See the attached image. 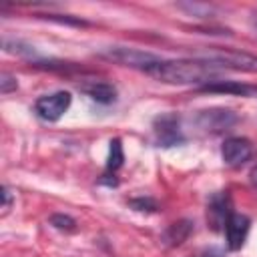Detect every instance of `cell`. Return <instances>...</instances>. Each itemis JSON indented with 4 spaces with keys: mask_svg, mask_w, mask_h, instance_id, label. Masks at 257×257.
I'll return each instance as SVG.
<instances>
[{
    "mask_svg": "<svg viewBox=\"0 0 257 257\" xmlns=\"http://www.w3.org/2000/svg\"><path fill=\"white\" fill-rule=\"evenodd\" d=\"M225 68L217 62L203 60V58H181V60H157L151 64L145 74L153 76L155 80L167 84H207L211 78L221 74Z\"/></svg>",
    "mask_w": 257,
    "mask_h": 257,
    "instance_id": "6da1fadb",
    "label": "cell"
},
{
    "mask_svg": "<svg viewBox=\"0 0 257 257\" xmlns=\"http://www.w3.org/2000/svg\"><path fill=\"white\" fill-rule=\"evenodd\" d=\"M98 56L110 60V62H116L120 66H128V68H139V70H147L151 64H155L157 60H161L159 56L151 54V52H143V50H137V48H126V46H108V48H102L98 52Z\"/></svg>",
    "mask_w": 257,
    "mask_h": 257,
    "instance_id": "7a4b0ae2",
    "label": "cell"
},
{
    "mask_svg": "<svg viewBox=\"0 0 257 257\" xmlns=\"http://www.w3.org/2000/svg\"><path fill=\"white\" fill-rule=\"evenodd\" d=\"M197 58L217 62L223 68H235V70H245V72H257V54L251 52H241V50H209L207 54H201Z\"/></svg>",
    "mask_w": 257,
    "mask_h": 257,
    "instance_id": "3957f363",
    "label": "cell"
},
{
    "mask_svg": "<svg viewBox=\"0 0 257 257\" xmlns=\"http://www.w3.org/2000/svg\"><path fill=\"white\" fill-rule=\"evenodd\" d=\"M239 116L231 110V108H205V110H199L197 116H195V122L197 126L203 131V133H211V135H219L223 131H229L237 124Z\"/></svg>",
    "mask_w": 257,
    "mask_h": 257,
    "instance_id": "277c9868",
    "label": "cell"
},
{
    "mask_svg": "<svg viewBox=\"0 0 257 257\" xmlns=\"http://www.w3.org/2000/svg\"><path fill=\"white\" fill-rule=\"evenodd\" d=\"M153 133L159 147H175L185 143V135L181 128V118L175 112L159 114L153 122Z\"/></svg>",
    "mask_w": 257,
    "mask_h": 257,
    "instance_id": "5b68a950",
    "label": "cell"
},
{
    "mask_svg": "<svg viewBox=\"0 0 257 257\" xmlns=\"http://www.w3.org/2000/svg\"><path fill=\"white\" fill-rule=\"evenodd\" d=\"M70 102H72L70 92L58 90V92L40 96V98L34 102V112H36L42 120H46V122H56V120L68 110Z\"/></svg>",
    "mask_w": 257,
    "mask_h": 257,
    "instance_id": "8992f818",
    "label": "cell"
},
{
    "mask_svg": "<svg viewBox=\"0 0 257 257\" xmlns=\"http://www.w3.org/2000/svg\"><path fill=\"white\" fill-rule=\"evenodd\" d=\"M231 215H233V201H231L229 193L219 191V193L211 195V199L207 203V223H209V227L213 231L225 229Z\"/></svg>",
    "mask_w": 257,
    "mask_h": 257,
    "instance_id": "52a82bcc",
    "label": "cell"
},
{
    "mask_svg": "<svg viewBox=\"0 0 257 257\" xmlns=\"http://www.w3.org/2000/svg\"><path fill=\"white\" fill-rule=\"evenodd\" d=\"M253 145L249 139L243 137H231L223 143L221 147V157L225 161V165L229 167H241L243 163H247L253 157Z\"/></svg>",
    "mask_w": 257,
    "mask_h": 257,
    "instance_id": "ba28073f",
    "label": "cell"
},
{
    "mask_svg": "<svg viewBox=\"0 0 257 257\" xmlns=\"http://www.w3.org/2000/svg\"><path fill=\"white\" fill-rule=\"evenodd\" d=\"M251 229V219L241 213H233L225 225V235H227V247L231 251H239L249 235Z\"/></svg>",
    "mask_w": 257,
    "mask_h": 257,
    "instance_id": "9c48e42d",
    "label": "cell"
},
{
    "mask_svg": "<svg viewBox=\"0 0 257 257\" xmlns=\"http://www.w3.org/2000/svg\"><path fill=\"white\" fill-rule=\"evenodd\" d=\"M201 92H219V94H233V96H253L257 94V86L237 82V80H211L199 86Z\"/></svg>",
    "mask_w": 257,
    "mask_h": 257,
    "instance_id": "30bf717a",
    "label": "cell"
},
{
    "mask_svg": "<svg viewBox=\"0 0 257 257\" xmlns=\"http://www.w3.org/2000/svg\"><path fill=\"white\" fill-rule=\"evenodd\" d=\"M191 233H193V221L181 219V221H175L173 225H169V229L163 233V241L171 247H177V245L185 243Z\"/></svg>",
    "mask_w": 257,
    "mask_h": 257,
    "instance_id": "8fae6325",
    "label": "cell"
},
{
    "mask_svg": "<svg viewBox=\"0 0 257 257\" xmlns=\"http://www.w3.org/2000/svg\"><path fill=\"white\" fill-rule=\"evenodd\" d=\"M82 90L98 104H112L116 100V88L110 82H92L82 86Z\"/></svg>",
    "mask_w": 257,
    "mask_h": 257,
    "instance_id": "7c38bea8",
    "label": "cell"
},
{
    "mask_svg": "<svg viewBox=\"0 0 257 257\" xmlns=\"http://www.w3.org/2000/svg\"><path fill=\"white\" fill-rule=\"evenodd\" d=\"M124 163V153H122V145L120 139H112L110 141V149H108V161H106V171L114 173L122 167Z\"/></svg>",
    "mask_w": 257,
    "mask_h": 257,
    "instance_id": "4fadbf2b",
    "label": "cell"
},
{
    "mask_svg": "<svg viewBox=\"0 0 257 257\" xmlns=\"http://www.w3.org/2000/svg\"><path fill=\"white\" fill-rule=\"evenodd\" d=\"M2 48H4L6 52L18 54V56H26V58H32V56H36V50H34V46H30V44H24V42H20V40H12V38H4V40H2Z\"/></svg>",
    "mask_w": 257,
    "mask_h": 257,
    "instance_id": "5bb4252c",
    "label": "cell"
},
{
    "mask_svg": "<svg viewBox=\"0 0 257 257\" xmlns=\"http://www.w3.org/2000/svg\"><path fill=\"white\" fill-rule=\"evenodd\" d=\"M48 223H50L54 229L66 231V233H74V231L78 229V227H76V221H74L70 215H64V213H54V215H50Z\"/></svg>",
    "mask_w": 257,
    "mask_h": 257,
    "instance_id": "9a60e30c",
    "label": "cell"
},
{
    "mask_svg": "<svg viewBox=\"0 0 257 257\" xmlns=\"http://www.w3.org/2000/svg\"><path fill=\"white\" fill-rule=\"evenodd\" d=\"M128 205H131L133 209H137V211H149V213H153V211L159 209L157 201L151 199V197H137V199H131Z\"/></svg>",
    "mask_w": 257,
    "mask_h": 257,
    "instance_id": "2e32d148",
    "label": "cell"
},
{
    "mask_svg": "<svg viewBox=\"0 0 257 257\" xmlns=\"http://www.w3.org/2000/svg\"><path fill=\"white\" fill-rule=\"evenodd\" d=\"M42 18H48V20H56L60 24H72V26H86L88 22L82 20V18H74V16H62V14H40Z\"/></svg>",
    "mask_w": 257,
    "mask_h": 257,
    "instance_id": "e0dca14e",
    "label": "cell"
},
{
    "mask_svg": "<svg viewBox=\"0 0 257 257\" xmlns=\"http://www.w3.org/2000/svg\"><path fill=\"white\" fill-rule=\"evenodd\" d=\"M16 88H18L16 76H12V74H8V72H2V74H0V92H2V94H10V92L16 90Z\"/></svg>",
    "mask_w": 257,
    "mask_h": 257,
    "instance_id": "ac0fdd59",
    "label": "cell"
},
{
    "mask_svg": "<svg viewBox=\"0 0 257 257\" xmlns=\"http://www.w3.org/2000/svg\"><path fill=\"white\" fill-rule=\"evenodd\" d=\"M179 8L191 12L193 16H201V18H205V16H209L213 12V8L207 6V4H179Z\"/></svg>",
    "mask_w": 257,
    "mask_h": 257,
    "instance_id": "d6986e66",
    "label": "cell"
},
{
    "mask_svg": "<svg viewBox=\"0 0 257 257\" xmlns=\"http://www.w3.org/2000/svg\"><path fill=\"white\" fill-rule=\"evenodd\" d=\"M2 199H4L2 209H4V211H8V209H10V205H12V193H10V189H8V187H2Z\"/></svg>",
    "mask_w": 257,
    "mask_h": 257,
    "instance_id": "ffe728a7",
    "label": "cell"
},
{
    "mask_svg": "<svg viewBox=\"0 0 257 257\" xmlns=\"http://www.w3.org/2000/svg\"><path fill=\"white\" fill-rule=\"evenodd\" d=\"M249 181H251L253 187H257V165L251 169V173H249Z\"/></svg>",
    "mask_w": 257,
    "mask_h": 257,
    "instance_id": "44dd1931",
    "label": "cell"
},
{
    "mask_svg": "<svg viewBox=\"0 0 257 257\" xmlns=\"http://www.w3.org/2000/svg\"><path fill=\"white\" fill-rule=\"evenodd\" d=\"M203 257H223V255H221V253H219L217 249H209V251H207V253H205Z\"/></svg>",
    "mask_w": 257,
    "mask_h": 257,
    "instance_id": "7402d4cb",
    "label": "cell"
},
{
    "mask_svg": "<svg viewBox=\"0 0 257 257\" xmlns=\"http://www.w3.org/2000/svg\"><path fill=\"white\" fill-rule=\"evenodd\" d=\"M253 28L257 30V14H255V18H253Z\"/></svg>",
    "mask_w": 257,
    "mask_h": 257,
    "instance_id": "603a6c76",
    "label": "cell"
}]
</instances>
